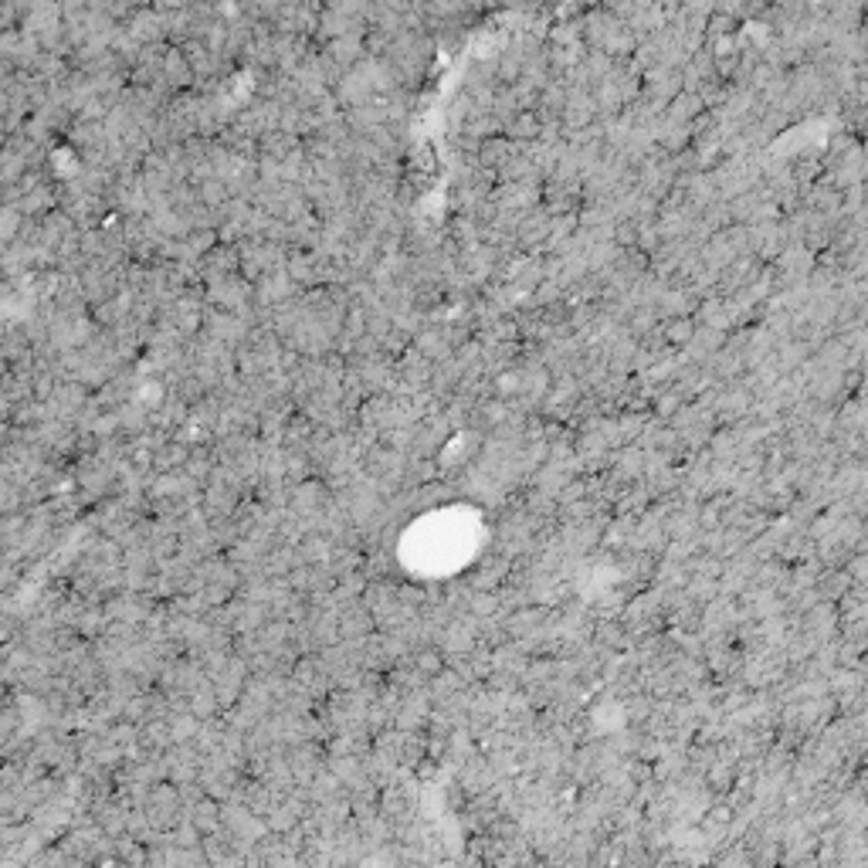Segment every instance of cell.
<instances>
[{"label": "cell", "mask_w": 868, "mask_h": 868, "mask_svg": "<svg viewBox=\"0 0 868 868\" xmlns=\"http://www.w3.org/2000/svg\"><path fill=\"white\" fill-rule=\"evenodd\" d=\"M695 336V326H692L685 316H672L668 326H665V343H679V346H689V339Z\"/></svg>", "instance_id": "obj_1"}, {"label": "cell", "mask_w": 868, "mask_h": 868, "mask_svg": "<svg viewBox=\"0 0 868 868\" xmlns=\"http://www.w3.org/2000/svg\"><path fill=\"white\" fill-rule=\"evenodd\" d=\"M417 665H421L428 675H441V655H437L434 648H424V651L417 655Z\"/></svg>", "instance_id": "obj_2"}]
</instances>
